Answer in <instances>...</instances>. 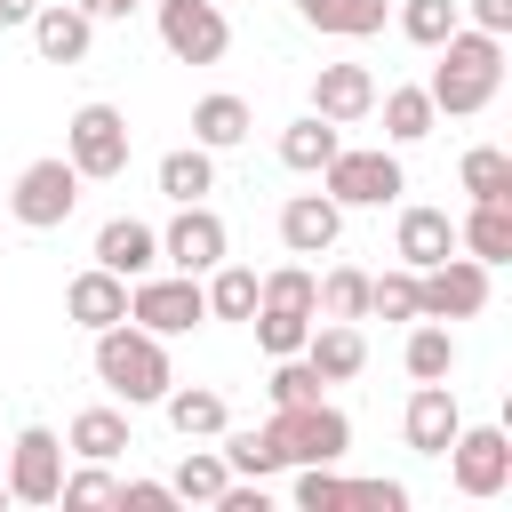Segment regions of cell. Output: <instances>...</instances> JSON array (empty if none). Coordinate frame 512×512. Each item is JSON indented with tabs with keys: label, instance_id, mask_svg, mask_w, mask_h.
<instances>
[{
	"label": "cell",
	"instance_id": "1",
	"mask_svg": "<svg viewBox=\"0 0 512 512\" xmlns=\"http://www.w3.org/2000/svg\"><path fill=\"white\" fill-rule=\"evenodd\" d=\"M432 56H440V64H432V80H424L432 112L472 120V112H488V104H496V88H504V40H496V32L456 24V32H448Z\"/></svg>",
	"mask_w": 512,
	"mask_h": 512
},
{
	"label": "cell",
	"instance_id": "2",
	"mask_svg": "<svg viewBox=\"0 0 512 512\" xmlns=\"http://www.w3.org/2000/svg\"><path fill=\"white\" fill-rule=\"evenodd\" d=\"M96 384H104L120 408H160V392L176 384L168 336H152V328H136V320L96 328Z\"/></svg>",
	"mask_w": 512,
	"mask_h": 512
},
{
	"label": "cell",
	"instance_id": "3",
	"mask_svg": "<svg viewBox=\"0 0 512 512\" xmlns=\"http://www.w3.org/2000/svg\"><path fill=\"white\" fill-rule=\"evenodd\" d=\"M128 112L120 104H80L72 120H64V160L80 168V184H112V176H128Z\"/></svg>",
	"mask_w": 512,
	"mask_h": 512
},
{
	"label": "cell",
	"instance_id": "4",
	"mask_svg": "<svg viewBox=\"0 0 512 512\" xmlns=\"http://www.w3.org/2000/svg\"><path fill=\"white\" fill-rule=\"evenodd\" d=\"M448 456V480H456V496H504L512 488V432L504 424H456V440L440 448Z\"/></svg>",
	"mask_w": 512,
	"mask_h": 512
},
{
	"label": "cell",
	"instance_id": "5",
	"mask_svg": "<svg viewBox=\"0 0 512 512\" xmlns=\"http://www.w3.org/2000/svg\"><path fill=\"white\" fill-rule=\"evenodd\" d=\"M128 320L152 336H192L208 320V296L192 272H144V280H128Z\"/></svg>",
	"mask_w": 512,
	"mask_h": 512
},
{
	"label": "cell",
	"instance_id": "6",
	"mask_svg": "<svg viewBox=\"0 0 512 512\" xmlns=\"http://www.w3.org/2000/svg\"><path fill=\"white\" fill-rule=\"evenodd\" d=\"M272 440H280L288 464H344L352 416L328 408V400H296V408H272Z\"/></svg>",
	"mask_w": 512,
	"mask_h": 512
},
{
	"label": "cell",
	"instance_id": "7",
	"mask_svg": "<svg viewBox=\"0 0 512 512\" xmlns=\"http://www.w3.org/2000/svg\"><path fill=\"white\" fill-rule=\"evenodd\" d=\"M320 192L336 208H384V200L408 192V176H400V152H352V144H336V160L320 168Z\"/></svg>",
	"mask_w": 512,
	"mask_h": 512
},
{
	"label": "cell",
	"instance_id": "8",
	"mask_svg": "<svg viewBox=\"0 0 512 512\" xmlns=\"http://www.w3.org/2000/svg\"><path fill=\"white\" fill-rule=\"evenodd\" d=\"M72 208H80V168L56 152V160H32L24 176H16V192H8V216L24 224V232H56V224H72Z\"/></svg>",
	"mask_w": 512,
	"mask_h": 512
},
{
	"label": "cell",
	"instance_id": "9",
	"mask_svg": "<svg viewBox=\"0 0 512 512\" xmlns=\"http://www.w3.org/2000/svg\"><path fill=\"white\" fill-rule=\"evenodd\" d=\"M472 312H488V264L456 248L432 272H416V320H472Z\"/></svg>",
	"mask_w": 512,
	"mask_h": 512
},
{
	"label": "cell",
	"instance_id": "10",
	"mask_svg": "<svg viewBox=\"0 0 512 512\" xmlns=\"http://www.w3.org/2000/svg\"><path fill=\"white\" fill-rule=\"evenodd\" d=\"M152 16H160V48L176 64H216L232 48V24L216 0H152Z\"/></svg>",
	"mask_w": 512,
	"mask_h": 512
},
{
	"label": "cell",
	"instance_id": "11",
	"mask_svg": "<svg viewBox=\"0 0 512 512\" xmlns=\"http://www.w3.org/2000/svg\"><path fill=\"white\" fill-rule=\"evenodd\" d=\"M0 480H8V504H56V488H64V432L24 424Z\"/></svg>",
	"mask_w": 512,
	"mask_h": 512
},
{
	"label": "cell",
	"instance_id": "12",
	"mask_svg": "<svg viewBox=\"0 0 512 512\" xmlns=\"http://www.w3.org/2000/svg\"><path fill=\"white\" fill-rule=\"evenodd\" d=\"M224 248H232V232H224V216L208 208V200H184L176 216H168V232H160V264L168 272H208V264H224Z\"/></svg>",
	"mask_w": 512,
	"mask_h": 512
},
{
	"label": "cell",
	"instance_id": "13",
	"mask_svg": "<svg viewBox=\"0 0 512 512\" xmlns=\"http://www.w3.org/2000/svg\"><path fill=\"white\" fill-rule=\"evenodd\" d=\"M312 112L336 120V128H360L376 112V72L368 64H320L312 72Z\"/></svg>",
	"mask_w": 512,
	"mask_h": 512
},
{
	"label": "cell",
	"instance_id": "14",
	"mask_svg": "<svg viewBox=\"0 0 512 512\" xmlns=\"http://www.w3.org/2000/svg\"><path fill=\"white\" fill-rule=\"evenodd\" d=\"M336 232H344V208H336L328 192H296V200L280 208V248H288V256H328Z\"/></svg>",
	"mask_w": 512,
	"mask_h": 512
},
{
	"label": "cell",
	"instance_id": "15",
	"mask_svg": "<svg viewBox=\"0 0 512 512\" xmlns=\"http://www.w3.org/2000/svg\"><path fill=\"white\" fill-rule=\"evenodd\" d=\"M392 256H400L408 272H432L440 256H456V216H448V208H400Z\"/></svg>",
	"mask_w": 512,
	"mask_h": 512
},
{
	"label": "cell",
	"instance_id": "16",
	"mask_svg": "<svg viewBox=\"0 0 512 512\" xmlns=\"http://www.w3.org/2000/svg\"><path fill=\"white\" fill-rule=\"evenodd\" d=\"M64 312H72V328H112V320H128V280L120 272H104V264H88V272H72L64 280Z\"/></svg>",
	"mask_w": 512,
	"mask_h": 512
},
{
	"label": "cell",
	"instance_id": "17",
	"mask_svg": "<svg viewBox=\"0 0 512 512\" xmlns=\"http://www.w3.org/2000/svg\"><path fill=\"white\" fill-rule=\"evenodd\" d=\"M304 360H312L320 384H352V376L368 368V336H360V320H312Z\"/></svg>",
	"mask_w": 512,
	"mask_h": 512
},
{
	"label": "cell",
	"instance_id": "18",
	"mask_svg": "<svg viewBox=\"0 0 512 512\" xmlns=\"http://www.w3.org/2000/svg\"><path fill=\"white\" fill-rule=\"evenodd\" d=\"M456 424H464V408H456V392H448V384H416V392H408V408H400V432H408V448H416V456H440V448L456 440Z\"/></svg>",
	"mask_w": 512,
	"mask_h": 512
},
{
	"label": "cell",
	"instance_id": "19",
	"mask_svg": "<svg viewBox=\"0 0 512 512\" xmlns=\"http://www.w3.org/2000/svg\"><path fill=\"white\" fill-rule=\"evenodd\" d=\"M96 264L120 280H144V272H160V232L136 216H112V224H96Z\"/></svg>",
	"mask_w": 512,
	"mask_h": 512
},
{
	"label": "cell",
	"instance_id": "20",
	"mask_svg": "<svg viewBox=\"0 0 512 512\" xmlns=\"http://www.w3.org/2000/svg\"><path fill=\"white\" fill-rule=\"evenodd\" d=\"M88 40H96V16H88V8H72V0L32 8V48H40V64H80Z\"/></svg>",
	"mask_w": 512,
	"mask_h": 512
},
{
	"label": "cell",
	"instance_id": "21",
	"mask_svg": "<svg viewBox=\"0 0 512 512\" xmlns=\"http://www.w3.org/2000/svg\"><path fill=\"white\" fill-rule=\"evenodd\" d=\"M456 248L472 256V264H512V200H472L464 216H456Z\"/></svg>",
	"mask_w": 512,
	"mask_h": 512
},
{
	"label": "cell",
	"instance_id": "22",
	"mask_svg": "<svg viewBox=\"0 0 512 512\" xmlns=\"http://www.w3.org/2000/svg\"><path fill=\"white\" fill-rule=\"evenodd\" d=\"M248 128H256V112H248V96H232V88H216V96L192 104V144H208V152L248 144Z\"/></svg>",
	"mask_w": 512,
	"mask_h": 512
},
{
	"label": "cell",
	"instance_id": "23",
	"mask_svg": "<svg viewBox=\"0 0 512 512\" xmlns=\"http://www.w3.org/2000/svg\"><path fill=\"white\" fill-rule=\"evenodd\" d=\"M160 408H168V424H176L184 440H216V432L232 424V408H224V392H216V384H168V392H160Z\"/></svg>",
	"mask_w": 512,
	"mask_h": 512
},
{
	"label": "cell",
	"instance_id": "24",
	"mask_svg": "<svg viewBox=\"0 0 512 512\" xmlns=\"http://www.w3.org/2000/svg\"><path fill=\"white\" fill-rule=\"evenodd\" d=\"M120 448H128V408H80L64 424V456H80V464H112Z\"/></svg>",
	"mask_w": 512,
	"mask_h": 512
},
{
	"label": "cell",
	"instance_id": "25",
	"mask_svg": "<svg viewBox=\"0 0 512 512\" xmlns=\"http://www.w3.org/2000/svg\"><path fill=\"white\" fill-rule=\"evenodd\" d=\"M216 456L232 464V480H272L288 456H280V440H272V424H224L216 432Z\"/></svg>",
	"mask_w": 512,
	"mask_h": 512
},
{
	"label": "cell",
	"instance_id": "26",
	"mask_svg": "<svg viewBox=\"0 0 512 512\" xmlns=\"http://www.w3.org/2000/svg\"><path fill=\"white\" fill-rule=\"evenodd\" d=\"M336 144H344V128H336V120H320V112H304V120H288V128H280V168L320 176V168L336 160Z\"/></svg>",
	"mask_w": 512,
	"mask_h": 512
},
{
	"label": "cell",
	"instance_id": "27",
	"mask_svg": "<svg viewBox=\"0 0 512 512\" xmlns=\"http://www.w3.org/2000/svg\"><path fill=\"white\" fill-rule=\"evenodd\" d=\"M400 368H408L416 384H448V376H456V336H448V320H408Z\"/></svg>",
	"mask_w": 512,
	"mask_h": 512
},
{
	"label": "cell",
	"instance_id": "28",
	"mask_svg": "<svg viewBox=\"0 0 512 512\" xmlns=\"http://www.w3.org/2000/svg\"><path fill=\"white\" fill-rule=\"evenodd\" d=\"M152 176H160V192H168L176 208H184V200H208V192H216V152H208V144H176V152H160Z\"/></svg>",
	"mask_w": 512,
	"mask_h": 512
},
{
	"label": "cell",
	"instance_id": "29",
	"mask_svg": "<svg viewBox=\"0 0 512 512\" xmlns=\"http://www.w3.org/2000/svg\"><path fill=\"white\" fill-rule=\"evenodd\" d=\"M296 16H304L312 32H344V40H368V32H384L392 0H296Z\"/></svg>",
	"mask_w": 512,
	"mask_h": 512
},
{
	"label": "cell",
	"instance_id": "30",
	"mask_svg": "<svg viewBox=\"0 0 512 512\" xmlns=\"http://www.w3.org/2000/svg\"><path fill=\"white\" fill-rule=\"evenodd\" d=\"M200 296H208V320H240V328H248V312H256V272L224 256V264L200 272Z\"/></svg>",
	"mask_w": 512,
	"mask_h": 512
},
{
	"label": "cell",
	"instance_id": "31",
	"mask_svg": "<svg viewBox=\"0 0 512 512\" xmlns=\"http://www.w3.org/2000/svg\"><path fill=\"white\" fill-rule=\"evenodd\" d=\"M376 104H384V136H392V144H424V136L440 128V112H432L424 88H384Z\"/></svg>",
	"mask_w": 512,
	"mask_h": 512
},
{
	"label": "cell",
	"instance_id": "32",
	"mask_svg": "<svg viewBox=\"0 0 512 512\" xmlns=\"http://www.w3.org/2000/svg\"><path fill=\"white\" fill-rule=\"evenodd\" d=\"M456 184H464L472 200H512V152H496V144H472V152L456 160Z\"/></svg>",
	"mask_w": 512,
	"mask_h": 512
},
{
	"label": "cell",
	"instance_id": "33",
	"mask_svg": "<svg viewBox=\"0 0 512 512\" xmlns=\"http://www.w3.org/2000/svg\"><path fill=\"white\" fill-rule=\"evenodd\" d=\"M224 480H232V464L216 456V448H192L176 472H168V488H176V504H216L224 496Z\"/></svg>",
	"mask_w": 512,
	"mask_h": 512
},
{
	"label": "cell",
	"instance_id": "34",
	"mask_svg": "<svg viewBox=\"0 0 512 512\" xmlns=\"http://www.w3.org/2000/svg\"><path fill=\"white\" fill-rule=\"evenodd\" d=\"M312 320H320V312H280V304H256V312H248V328H256V344H264L272 360H280V352H304Z\"/></svg>",
	"mask_w": 512,
	"mask_h": 512
},
{
	"label": "cell",
	"instance_id": "35",
	"mask_svg": "<svg viewBox=\"0 0 512 512\" xmlns=\"http://www.w3.org/2000/svg\"><path fill=\"white\" fill-rule=\"evenodd\" d=\"M312 296H320V272H304V264H280L256 280V304H280V312H320Z\"/></svg>",
	"mask_w": 512,
	"mask_h": 512
},
{
	"label": "cell",
	"instance_id": "36",
	"mask_svg": "<svg viewBox=\"0 0 512 512\" xmlns=\"http://www.w3.org/2000/svg\"><path fill=\"white\" fill-rule=\"evenodd\" d=\"M320 320H368V272H352V264H336L328 280H320Z\"/></svg>",
	"mask_w": 512,
	"mask_h": 512
},
{
	"label": "cell",
	"instance_id": "37",
	"mask_svg": "<svg viewBox=\"0 0 512 512\" xmlns=\"http://www.w3.org/2000/svg\"><path fill=\"white\" fill-rule=\"evenodd\" d=\"M456 24H464V8H456V0H400V32H408L416 48H440Z\"/></svg>",
	"mask_w": 512,
	"mask_h": 512
},
{
	"label": "cell",
	"instance_id": "38",
	"mask_svg": "<svg viewBox=\"0 0 512 512\" xmlns=\"http://www.w3.org/2000/svg\"><path fill=\"white\" fill-rule=\"evenodd\" d=\"M368 320H416V272L392 264L384 280H368Z\"/></svg>",
	"mask_w": 512,
	"mask_h": 512
},
{
	"label": "cell",
	"instance_id": "39",
	"mask_svg": "<svg viewBox=\"0 0 512 512\" xmlns=\"http://www.w3.org/2000/svg\"><path fill=\"white\" fill-rule=\"evenodd\" d=\"M264 392H272V408H296V400H320L328 384L312 376V360H304V352H280V360H272V384H264Z\"/></svg>",
	"mask_w": 512,
	"mask_h": 512
},
{
	"label": "cell",
	"instance_id": "40",
	"mask_svg": "<svg viewBox=\"0 0 512 512\" xmlns=\"http://www.w3.org/2000/svg\"><path fill=\"white\" fill-rule=\"evenodd\" d=\"M296 504H304V512H344L336 464H296Z\"/></svg>",
	"mask_w": 512,
	"mask_h": 512
},
{
	"label": "cell",
	"instance_id": "41",
	"mask_svg": "<svg viewBox=\"0 0 512 512\" xmlns=\"http://www.w3.org/2000/svg\"><path fill=\"white\" fill-rule=\"evenodd\" d=\"M56 504H120V480H112L104 464H80V472H64Z\"/></svg>",
	"mask_w": 512,
	"mask_h": 512
},
{
	"label": "cell",
	"instance_id": "42",
	"mask_svg": "<svg viewBox=\"0 0 512 512\" xmlns=\"http://www.w3.org/2000/svg\"><path fill=\"white\" fill-rule=\"evenodd\" d=\"M344 504L352 512H408V488L400 480H344Z\"/></svg>",
	"mask_w": 512,
	"mask_h": 512
},
{
	"label": "cell",
	"instance_id": "43",
	"mask_svg": "<svg viewBox=\"0 0 512 512\" xmlns=\"http://www.w3.org/2000/svg\"><path fill=\"white\" fill-rule=\"evenodd\" d=\"M120 504H128V512H168L176 488H168V480H120Z\"/></svg>",
	"mask_w": 512,
	"mask_h": 512
},
{
	"label": "cell",
	"instance_id": "44",
	"mask_svg": "<svg viewBox=\"0 0 512 512\" xmlns=\"http://www.w3.org/2000/svg\"><path fill=\"white\" fill-rule=\"evenodd\" d=\"M216 512H272V496H264V480H224Z\"/></svg>",
	"mask_w": 512,
	"mask_h": 512
},
{
	"label": "cell",
	"instance_id": "45",
	"mask_svg": "<svg viewBox=\"0 0 512 512\" xmlns=\"http://www.w3.org/2000/svg\"><path fill=\"white\" fill-rule=\"evenodd\" d=\"M456 8L472 16V32H496V40L512 32V0H456Z\"/></svg>",
	"mask_w": 512,
	"mask_h": 512
},
{
	"label": "cell",
	"instance_id": "46",
	"mask_svg": "<svg viewBox=\"0 0 512 512\" xmlns=\"http://www.w3.org/2000/svg\"><path fill=\"white\" fill-rule=\"evenodd\" d=\"M72 8H88V16H96V24H112V16H136V8H144V0H72Z\"/></svg>",
	"mask_w": 512,
	"mask_h": 512
},
{
	"label": "cell",
	"instance_id": "47",
	"mask_svg": "<svg viewBox=\"0 0 512 512\" xmlns=\"http://www.w3.org/2000/svg\"><path fill=\"white\" fill-rule=\"evenodd\" d=\"M32 8L40 0H0V24H32Z\"/></svg>",
	"mask_w": 512,
	"mask_h": 512
},
{
	"label": "cell",
	"instance_id": "48",
	"mask_svg": "<svg viewBox=\"0 0 512 512\" xmlns=\"http://www.w3.org/2000/svg\"><path fill=\"white\" fill-rule=\"evenodd\" d=\"M0 504H8V480H0Z\"/></svg>",
	"mask_w": 512,
	"mask_h": 512
}]
</instances>
